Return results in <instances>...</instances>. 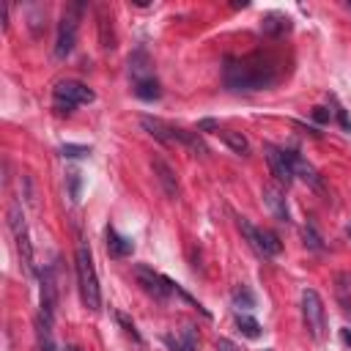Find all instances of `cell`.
<instances>
[{
  "instance_id": "cell-8",
  "label": "cell",
  "mask_w": 351,
  "mask_h": 351,
  "mask_svg": "<svg viewBox=\"0 0 351 351\" xmlns=\"http://www.w3.org/2000/svg\"><path fill=\"white\" fill-rule=\"evenodd\" d=\"M263 154H266L269 170H271V176L277 178V184H282V186H291V181H293V167H291V159H288V154H285L282 148L271 145V143H266V145H263Z\"/></svg>"
},
{
  "instance_id": "cell-10",
  "label": "cell",
  "mask_w": 351,
  "mask_h": 351,
  "mask_svg": "<svg viewBox=\"0 0 351 351\" xmlns=\"http://www.w3.org/2000/svg\"><path fill=\"white\" fill-rule=\"evenodd\" d=\"M151 167H154V178H156V184L162 186V192L170 197V200H176L178 197V178H176V170L165 162V159H154L151 162Z\"/></svg>"
},
{
  "instance_id": "cell-31",
  "label": "cell",
  "mask_w": 351,
  "mask_h": 351,
  "mask_svg": "<svg viewBox=\"0 0 351 351\" xmlns=\"http://www.w3.org/2000/svg\"><path fill=\"white\" fill-rule=\"evenodd\" d=\"M315 118H318V121H326V118H329V115H326V112H324V110H321V107H318V110H315Z\"/></svg>"
},
{
  "instance_id": "cell-5",
  "label": "cell",
  "mask_w": 351,
  "mask_h": 351,
  "mask_svg": "<svg viewBox=\"0 0 351 351\" xmlns=\"http://www.w3.org/2000/svg\"><path fill=\"white\" fill-rule=\"evenodd\" d=\"M8 225H11V233H14V239H16V250H19V258H22V263H25V269L33 271V244H30V236H27V222H25L22 206H19L16 200H11Z\"/></svg>"
},
{
  "instance_id": "cell-16",
  "label": "cell",
  "mask_w": 351,
  "mask_h": 351,
  "mask_svg": "<svg viewBox=\"0 0 351 351\" xmlns=\"http://www.w3.org/2000/svg\"><path fill=\"white\" fill-rule=\"evenodd\" d=\"M107 250H110V255H115V258H126V255H132L134 244H132V239L121 236L115 228H107Z\"/></svg>"
},
{
  "instance_id": "cell-19",
  "label": "cell",
  "mask_w": 351,
  "mask_h": 351,
  "mask_svg": "<svg viewBox=\"0 0 351 351\" xmlns=\"http://www.w3.org/2000/svg\"><path fill=\"white\" fill-rule=\"evenodd\" d=\"M134 93H137L140 99H145V101H154V99H159V96H162L159 80H156V77H145V80H137V82H134Z\"/></svg>"
},
{
  "instance_id": "cell-3",
  "label": "cell",
  "mask_w": 351,
  "mask_h": 351,
  "mask_svg": "<svg viewBox=\"0 0 351 351\" xmlns=\"http://www.w3.org/2000/svg\"><path fill=\"white\" fill-rule=\"evenodd\" d=\"M93 99H96L93 90H90L88 85L77 82V80H63V82H58L55 90H52V104H55V110H58L60 115H63V112H71L74 107L88 104V101H93Z\"/></svg>"
},
{
  "instance_id": "cell-33",
  "label": "cell",
  "mask_w": 351,
  "mask_h": 351,
  "mask_svg": "<svg viewBox=\"0 0 351 351\" xmlns=\"http://www.w3.org/2000/svg\"><path fill=\"white\" fill-rule=\"evenodd\" d=\"M348 236H351V225H348Z\"/></svg>"
},
{
  "instance_id": "cell-14",
  "label": "cell",
  "mask_w": 351,
  "mask_h": 351,
  "mask_svg": "<svg viewBox=\"0 0 351 351\" xmlns=\"http://www.w3.org/2000/svg\"><path fill=\"white\" fill-rule=\"evenodd\" d=\"M288 27H291V19H288L285 14H280V11H271V14H266V16H263V22H261V30H263L266 36H271V38L282 36Z\"/></svg>"
},
{
  "instance_id": "cell-28",
  "label": "cell",
  "mask_w": 351,
  "mask_h": 351,
  "mask_svg": "<svg viewBox=\"0 0 351 351\" xmlns=\"http://www.w3.org/2000/svg\"><path fill=\"white\" fill-rule=\"evenodd\" d=\"M197 132H219V123H217V121H211V118H206V121H200V123H197Z\"/></svg>"
},
{
  "instance_id": "cell-18",
  "label": "cell",
  "mask_w": 351,
  "mask_h": 351,
  "mask_svg": "<svg viewBox=\"0 0 351 351\" xmlns=\"http://www.w3.org/2000/svg\"><path fill=\"white\" fill-rule=\"evenodd\" d=\"M217 134H219V140H222V143H225V145H228V148H230L233 154H241V156H244V154H250V143H247V137H244L241 132L219 129Z\"/></svg>"
},
{
  "instance_id": "cell-6",
  "label": "cell",
  "mask_w": 351,
  "mask_h": 351,
  "mask_svg": "<svg viewBox=\"0 0 351 351\" xmlns=\"http://www.w3.org/2000/svg\"><path fill=\"white\" fill-rule=\"evenodd\" d=\"M239 228H241V233L247 236V241H250V247L255 250V252H261V255H266V258H271V255H280V250H282V244H280V239L271 233V230H261V228H252L244 217H239Z\"/></svg>"
},
{
  "instance_id": "cell-9",
  "label": "cell",
  "mask_w": 351,
  "mask_h": 351,
  "mask_svg": "<svg viewBox=\"0 0 351 351\" xmlns=\"http://www.w3.org/2000/svg\"><path fill=\"white\" fill-rule=\"evenodd\" d=\"M77 44V16L74 14H63L60 25H58V38H55V58H69L74 52Z\"/></svg>"
},
{
  "instance_id": "cell-1",
  "label": "cell",
  "mask_w": 351,
  "mask_h": 351,
  "mask_svg": "<svg viewBox=\"0 0 351 351\" xmlns=\"http://www.w3.org/2000/svg\"><path fill=\"white\" fill-rule=\"evenodd\" d=\"M225 85L230 90H263L277 82V60L269 55H247L241 60H225Z\"/></svg>"
},
{
  "instance_id": "cell-22",
  "label": "cell",
  "mask_w": 351,
  "mask_h": 351,
  "mask_svg": "<svg viewBox=\"0 0 351 351\" xmlns=\"http://www.w3.org/2000/svg\"><path fill=\"white\" fill-rule=\"evenodd\" d=\"M236 326L244 337H261V324L252 318V315H239L236 318Z\"/></svg>"
},
{
  "instance_id": "cell-29",
  "label": "cell",
  "mask_w": 351,
  "mask_h": 351,
  "mask_svg": "<svg viewBox=\"0 0 351 351\" xmlns=\"http://www.w3.org/2000/svg\"><path fill=\"white\" fill-rule=\"evenodd\" d=\"M217 351H239V348H236V346H233L230 340H225V337H219V340H217Z\"/></svg>"
},
{
  "instance_id": "cell-24",
  "label": "cell",
  "mask_w": 351,
  "mask_h": 351,
  "mask_svg": "<svg viewBox=\"0 0 351 351\" xmlns=\"http://www.w3.org/2000/svg\"><path fill=\"white\" fill-rule=\"evenodd\" d=\"M60 154H63V156H69V159H77V156L90 154V148H88V145H74V143H66V145H60Z\"/></svg>"
},
{
  "instance_id": "cell-27",
  "label": "cell",
  "mask_w": 351,
  "mask_h": 351,
  "mask_svg": "<svg viewBox=\"0 0 351 351\" xmlns=\"http://www.w3.org/2000/svg\"><path fill=\"white\" fill-rule=\"evenodd\" d=\"M115 318H118V321L123 324V329H126V332H129V335H132L134 340H140V335H137V329H134V324H132V321H129V318H126L123 313H115Z\"/></svg>"
},
{
  "instance_id": "cell-23",
  "label": "cell",
  "mask_w": 351,
  "mask_h": 351,
  "mask_svg": "<svg viewBox=\"0 0 351 351\" xmlns=\"http://www.w3.org/2000/svg\"><path fill=\"white\" fill-rule=\"evenodd\" d=\"M302 239H304V244L310 247V250H321L324 244H321V236H318V230L313 228V225H304L302 228Z\"/></svg>"
},
{
  "instance_id": "cell-17",
  "label": "cell",
  "mask_w": 351,
  "mask_h": 351,
  "mask_svg": "<svg viewBox=\"0 0 351 351\" xmlns=\"http://www.w3.org/2000/svg\"><path fill=\"white\" fill-rule=\"evenodd\" d=\"M36 335H38V351H58L55 337H52V318L41 315L36 318Z\"/></svg>"
},
{
  "instance_id": "cell-12",
  "label": "cell",
  "mask_w": 351,
  "mask_h": 351,
  "mask_svg": "<svg viewBox=\"0 0 351 351\" xmlns=\"http://www.w3.org/2000/svg\"><path fill=\"white\" fill-rule=\"evenodd\" d=\"M288 154V159H291V167H293V176H299L302 181H307L310 186H315V189H321V178H318V173H315V167L304 159V156H299V151H285Z\"/></svg>"
},
{
  "instance_id": "cell-32",
  "label": "cell",
  "mask_w": 351,
  "mask_h": 351,
  "mask_svg": "<svg viewBox=\"0 0 351 351\" xmlns=\"http://www.w3.org/2000/svg\"><path fill=\"white\" fill-rule=\"evenodd\" d=\"M66 351H82L80 346H66Z\"/></svg>"
},
{
  "instance_id": "cell-26",
  "label": "cell",
  "mask_w": 351,
  "mask_h": 351,
  "mask_svg": "<svg viewBox=\"0 0 351 351\" xmlns=\"http://www.w3.org/2000/svg\"><path fill=\"white\" fill-rule=\"evenodd\" d=\"M69 184H71V192H69L71 200H80V173H77V170L69 173Z\"/></svg>"
},
{
  "instance_id": "cell-2",
  "label": "cell",
  "mask_w": 351,
  "mask_h": 351,
  "mask_svg": "<svg viewBox=\"0 0 351 351\" xmlns=\"http://www.w3.org/2000/svg\"><path fill=\"white\" fill-rule=\"evenodd\" d=\"M74 266H77V282H80L82 304H85L90 313H99V307H101V291H99V277H96V269H93L90 250H88L85 244L77 247Z\"/></svg>"
},
{
  "instance_id": "cell-4",
  "label": "cell",
  "mask_w": 351,
  "mask_h": 351,
  "mask_svg": "<svg viewBox=\"0 0 351 351\" xmlns=\"http://www.w3.org/2000/svg\"><path fill=\"white\" fill-rule=\"evenodd\" d=\"M302 318H304L307 332L315 340H321L326 335V310H324V302H321L318 291H313V288H307L302 293Z\"/></svg>"
},
{
  "instance_id": "cell-21",
  "label": "cell",
  "mask_w": 351,
  "mask_h": 351,
  "mask_svg": "<svg viewBox=\"0 0 351 351\" xmlns=\"http://www.w3.org/2000/svg\"><path fill=\"white\" fill-rule=\"evenodd\" d=\"M129 71L134 74V82H137V80L151 77V74H148V58H145V52H143V49H137V52L129 58Z\"/></svg>"
},
{
  "instance_id": "cell-11",
  "label": "cell",
  "mask_w": 351,
  "mask_h": 351,
  "mask_svg": "<svg viewBox=\"0 0 351 351\" xmlns=\"http://www.w3.org/2000/svg\"><path fill=\"white\" fill-rule=\"evenodd\" d=\"M263 203L269 206V211L274 214V219H280V222H291V211H288L285 195H282L277 186H263Z\"/></svg>"
},
{
  "instance_id": "cell-25",
  "label": "cell",
  "mask_w": 351,
  "mask_h": 351,
  "mask_svg": "<svg viewBox=\"0 0 351 351\" xmlns=\"http://www.w3.org/2000/svg\"><path fill=\"white\" fill-rule=\"evenodd\" d=\"M233 302H236V304H239V307H241V304H244V307H247V310H250V307H252V296H250V291H247V288H239V291H236V293H233Z\"/></svg>"
},
{
  "instance_id": "cell-7",
  "label": "cell",
  "mask_w": 351,
  "mask_h": 351,
  "mask_svg": "<svg viewBox=\"0 0 351 351\" xmlns=\"http://www.w3.org/2000/svg\"><path fill=\"white\" fill-rule=\"evenodd\" d=\"M134 277H137V282L143 285V291H145L148 296L159 299V302H165V299L173 293V280L162 277L159 271H154V269H148V266H137V269H134Z\"/></svg>"
},
{
  "instance_id": "cell-30",
  "label": "cell",
  "mask_w": 351,
  "mask_h": 351,
  "mask_svg": "<svg viewBox=\"0 0 351 351\" xmlns=\"http://www.w3.org/2000/svg\"><path fill=\"white\" fill-rule=\"evenodd\" d=\"M340 340H343L346 346H351V329H343V332H340Z\"/></svg>"
},
{
  "instance_id": "cell-15",
  "label": "cell",
  "mask_w": 351,
  "mask_h": 351,
  "mask_svg": "<svg viewBox=\"0 0 351 351\" xmlns=\"http://www.w3.org/2000/svg\"><path fill=\"white\" fill-rule=\"evenodd\" d=\"M140 123H143V129H145V132H148L151 137H156L159 143H167V145H170V143H176V140H173V126H167L165 121H159V118H151V115H145V118H143Z\"/></svg>"
},
{
  "instance_id": "cell-20",
  "label": "cell",
  "mask_w": 351,
  "mask_h": 351,
  "mask_svg": "<svg viewBox=\"0 0 351 351\" xmlns=\"http://www.w3.org/2000/svg\"><path fill=\"white\" fill-rule=\"evenodd\" d=\"M173 140H176V143H184V145L192 148L195 154H206V145H203V140H200L195 132H186V129L173 126Z\"/></svg>"
},
{
  "instance_id": "cell-34",
  "label": "cell",
  "mask_w": 351,
  "mask_h": 351,
  "mask_svg": "<svg viewBox=\"0 0 351 351\" xmlns=\"http://www.w3.org/2000/svg\"><path fill=\"white\" fill-rule=\"evenodd\" d=\"M348 8H351V3H348Z\"/></svg>"
},
{
  "instance_id": "cell-13",
  "label": "cell",
  "mask_w": 351,
  "mask_h": 351,
  "mask_svg": "<svg viewBox=\"0 0 351 351\" xmlns=\"http://www.w3.org/2000/svg\"><path fill=\"white\" fill-rule=\"evenodd\" d=\"M165 343L170 346V351H197V337L192 326H184V332L178 335H167Z\"/></svg>"
}]
</instances>
